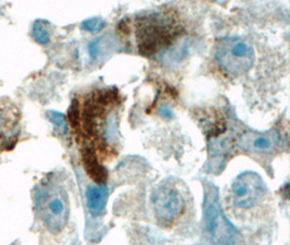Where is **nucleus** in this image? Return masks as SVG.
Here are the masks:
<instances>
[{"label":"nucleus","mask_w":290,"mask_h":245,"mask_svg":"<svg viewBox=\"0 0 290 245\" xmlns=\"http://www.w3.org/2000/svg\"><path fill=\"white\" fill-rule=\"evenodd\" d=\"M231 193L236 207L248 209L262 201L266 193V185L256 172L246 171L234 180Z\"/></svg>","instance_id":"423d86ee"},{"label":"nucleus","mask_w":290,"mask_h":245,"mask_svg":"<svg viewBox=\"0 0 290 245\" xmlns=\"http://www.w3.org/2000/svg\"><path fill=\"white\" fill-rule=\"evenodd\" d=\"M35 207L51 233H59L68 224L70 218V199L60 184L45 182L35 192Z\"/></svg>","instance_id":"f03ea898"},{"label":"nucleus","mask_w":290,"mask_h":245,"mask_svg":"<svg viewBox=\"0 0 290 245\" xmlns=\"http://www.w3.org/2000/svg\"><path fill=\"white\" fill-rule=\"evenodd\" d=\"M69 120L71 122V126L73 128H77L81 125V109L80 102L74 99L71 104L69 109Z\"/></svg>","instance_id":"ddd939ff"},{"label":"nucleus","mask_w":290,"mask_h":245,"mask_svg":"<svg viewBox=\"0 0 290 245\" xmlns=\"http://www.w3.org/2000/svg\"><path fill=\"white\" fill-rule=\"evenodd\" d=\"M215 59L227 73L239 76L247 73L255 62V51L240 37H224L216 45Z\"/></svg>","instance_id":"20e7f679"},{"label":"nucleus","mask_w":290,"mask_h":245,"mask_svg":"<svg viewBox=\"0 0 290 245\" xmlns=\"http://www.w3.org/2000/svg\"><path fill=\"white\" fill-rule=\"evenodd\" d=\"M154 216L161 223H172L183 214L185 199L176 188L170 184H160L150 196Z\"/></svg>","instance_id":"39448f33"},{"label":"nucleus","mask_w":290,"mask_h":245,"mask_svg":"<svg viewBox=\"0 0 290 245\" xmlns=\"http://www.w3.org/2000/svg\"><path fill=\"white\" fill-rule=\"evenodd\" d=\"M106 24L107 23H106V21L104 20V19L96 17V18L86 19L85 21L82 22L81 27H82L83 30H85L87 32H92V33H95V32H99V31H101L102 29H104L106 27Z\"/></svg>","instance_id":"9b49d317"},{"label":"nucleus","mask_w":290,"mask_h":245,"mask_svg":"<svg viewBox=\"0 0 290 245\" xmlns=\"http://www.w3.org/2000/svg\"><path fill=\"white\" fill-rule=\"evenodd\" d=\"M4 131H5V119L3 117V114L0 113V139H2Z\"/></svg>","instance_id":"4468645a"},{"label":"nucleus","mask_w":290,"mask_h":245,"mask_svg":"<svg viewBox=\"0 0 290 245\" xmlns=\"http://www.w3.org/2000/svg\"><path fill=\"white\" fill-rule=\"evenodd\" d=\"M109 197L107 185H89L86 190V204L90 214L99 216L104 212Z\"/></svg>","instance_id":"1a4fd4ad"},{"label":"nucleus","mask_w":290,"mask_h":245,"mask_svg":"<svg viewBox=\"0 0 290 245\" xmlns=\"http://www.w3.org/2000/svg\"><path fill=\"white\" fill-rule=\"evenodd\" d=\"M33 37L34 40L42 45H46L50 42V31L48 22L45 20H37L33 25Z\"/></svg>","instance_id":"9d476101"},{"label":"nucleus","mask_w":290,"mask_h":245,"mask_svg":"<svg viewBox=\"0 0 290 245\" xmlns=\"http://www.w3.org/2000/svg\"><path fill=\"white\" fill-rule=\"evenodd\" d=\"M279 140L280 135L276 130H269L267 132L244 131L238 137L237 145L249 153L268 154L277 147Z\"/></svg>","instance_id":"0eeeda50"},{"label":"nucleus","mask_w":290,"mask_h":245,"mask_svg":"<svg viewBox=\"0 0 290 245\" xmlns=\"http://www.w3.org/2000/svg\"><path fill=\"white\" fill-rule=\"evenodd\" d=\"M203 228L212 245H241L240 234L225 216L218 198V190L213 184L204 189Z\"/></svg>","instance_id":"7ed1b4c3"},{"label":"nucleus","mask_w":290,"mask_h":245,"mask_svg":"<svg viewBox=\"0 0 290 245\" xmlns=\"http://www.w3.org/2000/svg\"><path fill=\"white\" fill-rule=\"evenodd\" d=\"M83 165L87 175L97 185H106L108 180V170L102 166L93 148H85L82 154Z\"/></svg>","instance_id":"6e6552de"},{"label":"nucleus","mask_w":290,"mask_h":245,"mask_svg":"<svg viewBox=\"0 0 290 245\" xmlns=\"http://www.w3.org/2000/svg\"><path fill=\"white\" fill-rule=\"evenodd\" d=\"M177 34V25L165 14L153 12L138 19L137 46L140 55L153 56L166 48Z\"/></svg>","instance_id":"f257e3e1"},{"label":"nucleus","mask_w":290,"mask_h":245,"mask_svg":"<svg viewBox=\"0 0 290 245\" xmlns=\"http://www.w3.org/2000/svg\"><path fill=\"white\" fill-rule=\"evenodd\" d=\"M47 117L56 126L58 130H60L62 133H66L68 131L67 119H66V117H64L63 113L50 110L47 112Z\"/></svg>","instance_id":"f8f14e48"}]
</instances>
